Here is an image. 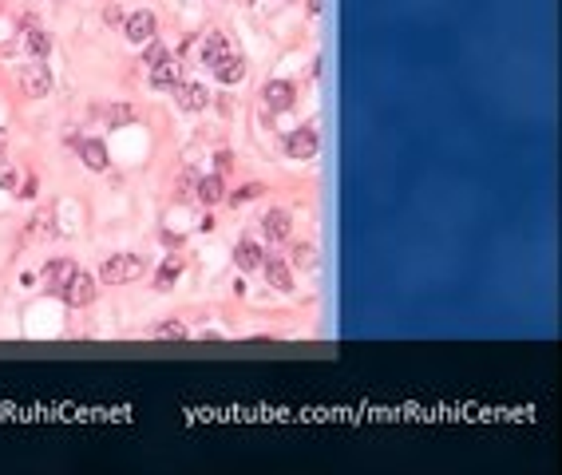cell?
I'll use <instances>...</instances> for the list:
<instances>
[{"label": "cell", "mask_w": 562, "mask_h": 475, "mask_svg": "<svg viewBox=\"0 0 562 475\" xmlns=\"http://www.w3.org/2000/svg\"><path fill=\"white\" fill-rule=\"evenodd\" d=\"M234 171V155L230 151H218V155H214V174H230Z\"/></svg>", "instance_id": "obj_24"}, {"label": "cell", "mask_w": 562, "mask_h": 475, "mask_svg": "<svg viewBox=\"0 0 562 475\" xmlns=\"http://www.w3.org/2000/svg\"><path fill=\"white\" fill-rule=\"evenodd\" d=\"M289 262L301 266V269H313V266H317V250H313L309 242H297L294 250H289Z\"/></svg>", "instance_id": "obj_20"}, {"label": "cell", "mask_w": 562, "mask_h": 475, "mask_svg": "<svg viewBox=\"0 0 562 475\" xmlns=\"http://www.w3.org/2000/svg\"><path fill=\"white\" fill-rule=\"evenodd\" d=\"M266 281L278 293H289V289H294V269H289V262H281V257H266Z\"/></svg>", "instance_id": "obj_9"}, {"label": "cell", "mask_w": 562, "mask_h": 475, "mask_svg": "<svg viewBox=\"0 0 562 475\" xmlns=\"http://www.w3.org/2000/svg\"><path fill=\"white\" fill-rule=\"evenodd\" d=\"M139 273H143V262L131 257V254H115L99 266V281H103V285H123V281H135Z\"/></svg>", "instance_id": "obj_1"}, {"label": "cell", "mask_w": 562, "mask_h": 475, "mask_svg": "<svg viewBox=\"0 0 562 475\" xmlns=\"http://www.w3.org/2000/svg\"><path fill=\"white\" fill-rule=\"evenodd\" d=\"M96 289H99V281L91 278V273H75L72 281H68V285H63V301L68 305H75V309H79V305H91L96 301Z\"/></svg>", "instance_id": "obj_4"}, {"label": "cell", "mask_w": 562, "mask_h": 475, "mask_svg": "<svg viewBox=\"0 0 562 475\" xmlns=\"http://www.w3.org/2000/svg\"><path fill=\"white\" fill-rule=\"evenodd\" d=\"M0 146H4V131H0Z\"/></svg>", "instance_id": "obj_31"}, {"label": "cell", "mask_w": 562, "mask_h": 475, "mask_svg": "<svg viewBox=\"0 0 562 475\" xmlns=\"http://www.w3.org/2000/svg\"><path fill=\"white\" fill-rule=\"evenodd\" d=\"M155 333H159V337H174V341H179V337H186V325H179V321H167V325H155Z\"/></svg>", "instance_id": "obj_23"}, {"label": "cell", "mask_w": 562, "mask_h": 475, "mask_svg": "<svg viewBox=\"0 0 562 475\" xmlns=\"http://www.w3.org/2000/svg\"><path fill=\"white\" fill-rule=\"evenodd\" d=\"M143 60L155 68V63H167V60H171V52L162 48V44H147V56H143Z\"/></svg>", "instance_id": "obj_22"}, {"label": "cell", "mask_w": 562, "mask_h": 475, "mask_svg": "<svg viewBox=\"0 0 562 475\" xmlns=\"http://www.w3.org/2000/svg\"><path fill=\"white\" fill-rule=\"evenodd\" d=\"M261 99H266L269 111H289L297 99V84H289V80H269L266 87H261Z\"/></svg>", "instance_id": "obj_5"}, {"label": "cell", "mask_w": 562, "mask_h": 475, "mask_svg": "<svg viewBox=\"0 0 562 475\" xmlns=\"http://www.w3.org/2000/svg\"><path fill=\"white\" fill-rule=\"evenodd\" d=\"M289 230H294L289 210H269V214H266V234L273 238V242H285V238H289Z\"/></svg>", "instance_id": "obj_13"}, {"label": "cell", "mask_w": 562, "mask_h": 475, "mask_svg": "<svg viewBox=\"0 0 562 475\" xmlns=\"http://www.w3.org/2000/svg\"><path fill=\"white\" fill-rule=\"evenodd\" d=\"M261 195H266V186H261V183H245L242 190H234V195H230V202H234V206H242V202H250V198H261Z\"/></svg>", "instance_id": "obj_21"}, {"label": "cell", "mask_w": 562, "mask_h": 475, "mask_svg": "<svg viewBox=\"0 0 562 475\" xmlns=\"http://www.w3.org/2000/svg\"><path fill=\"white\" fill-rule=\"evenodd\" d=\"M309 13H313V16L325 13V0H309Z\"/></svg>", "instance_id": "obj_30"}, {"label": "cell", "mask_w": 562, "mask_h": 475, "mask_svg": "<svg viewBox=\"0 0 562 475\" xmlns=\"http://www.w3.org/2000/svg\"><path fill=\"white\" fill-rule=\"evenodd\" d=\"M230 56H238L234 36H226V32H210V36L202 40V63H206L210 72H214L222 60H230Z\"/></svg>", "instance_id": "obj_3"}, {"label": "cell", "mask_w": 562, "mask_h": 475, "mask_svg": "<svg viewBox=\"0 0 562 475\" xmlns=\"http://www.w3.org/2000/svg\"><path fill=\"white\" fill-rule=\"evenodd\" d=\"M135 119V107H115L111 111V123H115V127H123V123H131Z\"/></svg>", "instance_id": "obj_27"}, {"label": "cell", "mask_w": 562, "mask_h": 475, "mask_svg": "<svg viewBox=\"0 0 562 475\" xmlns=\"http://www.w3.org/2000/svg\"><path fill=\"white\" fill-rule=\"evenodd\" d=\"M214 75H218L222 84H238V80L245 75V60L242 56H230V60H222L218 68H214Z\"/></svg>", "instance_id": "obj_17"}, {"label": "cell", "mask_w": 562, "mask_h": 475, "mask_svg": "<svg viewBox=\"0 0 562 475\" xmlns=\"http://www.w3.org/2000/svg\"><path fill=\"white\" fill-rule=\"evenodd\" d=\"M218 111H222V115H230V111H234V103H230V96H218Z\"/></svg>", "instance_id": "obj_29"}, {"label": "cell", "mask_w": 562, "mask_h": 475, "mask_svg": "<svg viewBox=\"0 0 562 475\" xmlns=\"http://www.w3.org/2000/svg\"><path fill=\"white\" fill-rule=\"evenodd\" d=\"M179 84V63H155L151 68V87H174Z\"/></svg>", "instance_id": "obj_18"}, {"label": "cell", "mask_w": 562, "mask_h": 475, "mask_svg": "<svg viewBox=\"0 0 562 475\" xmlns=\"http://www.w3.org/2000/svg\"><path fill=\"white\" fill-rule=\"evenodd\" d=\"M123 36L135 40V44H147L155 36V13H131L123 20Z\"/></svg>", "instance_id": "obj_7"}, {"label": "cell", "mask_w": 562, "mask_h": 475, "mask_svg": "<svg viewBox=\"0 0 562 475\" xmlns=\"http://www.w3.org/2000/svg\"><path fill=\"white\" fill-rule=\"evenodd\" d=\"M75 273H79V269H75L72 257H56V262H48V269H44V281H48L52 289H63Z\"/></svg>", "instance_id": "obj_10"}, {"label": "cell", "mask_w": 562, "mask_h": 475, "mask_svg": "<svg viewBox=\"0 0 562 475\" xmlns=\"http://www.w3.org/2000/svg\"><path fill=\"white\" fill-rule=\"evenodd\" d=\"M28 234H32V238H52V234H56V222H52V210H40L36 218L28 222Z\"/></svg>", "instance_id": "obj_19"}, {"label": "cell", "mask_w": 562, "mask_h": 475, "mask_svg": "<svg viewBox=\"0 0 562 475\" xmlns=\"http://www.w3.org/2000/svg\"><path fill=\"white\" fill-rule=\"evenodd\" d=\"M179 273H183V257H167L159 266V273H155V289H174V281H179Z\"/></svg>", "instance_id": "obj_15"}, {"label": "cell", "mask_w": 562, "mask_h": 475, "mask_svg": "<svg viewBox=\"0 0 562 475\" xmlns=\"http://www.w3.org/2000/svg\"><path fill=\"white\" fill-rule=\"evenodd\" d=\"M285 151H289V158H313L321 151V139L313 127H297L289 139H285Z\"/></svg>", "instance_id": "obj_6"}, {"label": "cell", "mask_w": 562, "mask_h": 475, "mask_svg": "<svg viewBox=\"0 0 562 475\" xmlns=\"http://www.w3.org/2000/svg\"><path fill=\"white\" fill-rule=\"evenodd\" d=\"M16 80H20V91H24V96H32V99H44V96L52 91V72H48V68H44L40 60L24 63Z\"/></svg>", "instance_id": "obj_2"}, {"label": "cell", "mask_w": 562, "mask_h": 475, "mask_svg": "<svg viewBox=\"0 0 562 475\" xmlns=\"http://www.w3.org/2000/svg\"><path fill=\"white\" fill-rule=\"evenodd\" d=\"M13 186H16V171L8 163H0V190H13Z\"/></svg>", "instance_id": "obj_26"}, {"label": "cell", "mask_w": 562, "mask_h": 475, "mask_svg": "<svg viewBox=\"0 0 562 475\" xmlns=\"http://www.w3.org/2000/svg\"><path fill=\"white\" fill-rule=\"evenodd\" d=\"M24 48H28V56H32V60H44V56H48V48H52L48 32H44L40 24L24 28Z\"/></svg>", "instance_id": "obj_14"}, {"label": "cell", "mask_w": 562, "mask_h": 475, "mask_svg": "<svg viewBox=\"0 0 562 475\" xmlns=\"http://www.w3.org/2000/svg\"><path fill=\"white\" fill-rule=\"evenodd\" d=\"M234 262H238V269H245V273H250V269L266 266V250L245 238V242H238V250H234Z\"/></svg>", "instance_id": "obj_12"}, {"label": "cell", "mask_w": 562, "mask_h": 475, "mask_svg": "<svg viewBox=\"0 0 562 475\" xmlns=\"http://www.w3.org/2000/svg\"><path fill=\"white\" fill-rule=\"evenodd\" d=\"M195 198H198V202H206V206H218L222 198H226V183H222V174H206V179H198Z\"/></svg>", "instance_id": "obj_11"}, {"label": "cell", "mask_w": 562, "mask_h": 475, "mask_svg": "<svg viewBox=\"0 0 562 475\" xmlns=\"http://www.w3.org/2000/svg\"><path fill=\"white\" fill-rule=\"evenodd\" d=\"M36 179H24V186H20V198H36Z\"/></svg>", "instance_id": "obj_28"}, {"label": "cell", "mask_w": 562, "mask_h": 475, "mask_svg": "<svg viewBox=\"0 0 562 475\" xmlns=\"http://www.w3.org/2000/svg\"><path fill=\"white\" fill-rule=\"evenodd\" d=\"M174 186H179V198H190V190L198 186V179H195V174H179V183H174Z\"/></svg>", "instance_id": "obj_25"}, {"label": "cell", "mask_w": 562, "mask_h": 475, "mask_svg": "<svg viewBox=\"0 0 562 475\" xmlns=\"http://www.w3.org/2000/svg\"><path fill=\"white\" fill-rule=\"evenodd\" d=\"M174 103L183 111H202L210 103V91L202 84H174Z\"/></svg>", "instance_id": "obj_8"}, {"label": "cell", "mask_w": 562, "mask_h": 475, "mask_svg": "<svg viewBox=\"0 0 562 475\" xmlns=\"http://www.w3.org/2000/svg\"><path fill=\"white\" fill-rule=\"evenodd\" d=\"M79 155H84L87 171H107V146L103 143H79Z\"/></svg>", "instance_id": "obj_16"}]
</instances>
